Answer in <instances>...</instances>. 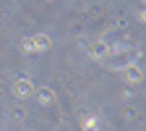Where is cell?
<instances>
[{"mask_svg":"<svg viewBox=\"0 0 146 131\" xmlns=\"http://www.w3.org/2000/svg\"><path fill=\"white\" fill-rule=\"evenodd\" d=\"M13 92H16V95H29V92H31V84L29 81H16V87H13Z\"/></svg>","mask_w":146,"mask_h":131,"instance_id":"1","label":"cell"}]
</instances>
